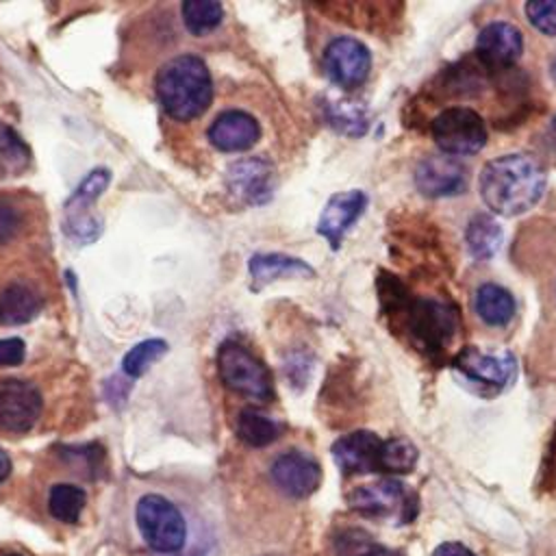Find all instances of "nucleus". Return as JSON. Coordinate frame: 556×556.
<instances>
[{
  "mask_svg": "<svg viewBox=\"0 0 556 556\" xmlns=\"http://www.w3.org/2000/svg\"><path fill=\"white\" fill-rule=\"evenodd\" d=\"M167 352V343L163 339H146L132 345L124 356V374L130 378L143 376L154 361H159Z\"/></svg>",
  "mask_w": 556,
  "mask_h": 556,
  "instance_id": "cd10ccee",
  "label": "nucleus"
},
{
  "mask_svg": "<svg viewBox=\"0 0 556 556\" xmlns=\"http://www.w3.org/2000/svg\"><path fill=\"white\" fill-rule=\"evenodd\" d=\"M369 545H374V539L367 532H363L361 528H345L337 536V554L339 556H358Z\"/></svg>",
  "mask_w": 556,
  "mask_h": 556,
  "instance_id": "7c9ffc66",
  "label": "nucleus"
},
{
  "mask_svg": "<svg viewBox=\"0 0 556 556\" xmlns=\"http://www.w3.org/2000/svg\"><path fill=\"white\" fill-rule=\"evenodd\" d=\"M454 365L458 371H463L469 380H476L480 384H489L495 389L506 387L517 369L515 356L510 352H482L476 345L463 348Z\"/></svg>",
  "mask_w": 556,
  "mask_h": 556,
  "instance_id": "f8f14e48",
  "label": "nucleus"
},
{
  "mask_svg": "<svg viewBox=\"0 0 556 556\" xmlns=\"http://www.w3.org/2000/svg\"><path fill=\"white\" fill-rule=\"evenodd\" d=\"M41 393L39 389L22 378L0 380V428L9 432L30 430L41 415Z\"/></svg>",
  "mask_w": 556,
  "mask_h": 556,
  "instance_id": "1a4fd4ad",
  "label": "nucleus"
},
{
  "mask_svg": "<svg viewBox=\"0 0 556 556\" xmlns=\"http://www.w3.org/2000/svg\"><path fill=\"white\" fill-rule=\"evenodd\" d=\"M217 371L230 391L248 400L269 402L274 395L269 369L252 352L235 341L222 343L217 352Z\"/></svg>",
  "mask_w": 556,
  "mask_h": 556,
  "instance_id": "20e7f679",
  "label": "nucleus"
},
{
  "mask_svg": "<svg viewBox=\"0 0 556 556\" xmlns=\"http://www.w3.org/2000/svg\"><path fill=\"white\" fill-rule=\"evenodd\" d=\"M250 276L256 282L254 287L258 289L261 285L274 282L278 278H293V276H315V269L306 265L300 258L287 256V254H254L248 263Z\"/></svg>",
  "mask_w": 556,
  "mask_h": 556,
  "instance_id": "6ab92c4d",
  "label": "nucleus"
},
{
  "mask_svg": "<svg viewBox=\"0 0 556 556\" xmlns=\"http://www.w3.org/2000/svg\"><path fill=\"white\" fill-rule=\"evenodd\" d=\"M328 119L345 135H363L367 130V115L354 102H332L328 106Z\"/></svg>",
  "mask_w": 556,
  "mask_h": 556,
  "instance_id": "c85d7f7f",
  "label": "nucleus"
},
{
  "mask_svg": "<svg viewBox=\"0 0 556 556\" xmlns=\"http://www.w3.org/2000/svg\"><path fill=\"white\" fill-rule=\"evenodd\" d=\"M502 239H504V230L491 215L482 213L469 219L465 230V243L471 258L489 261L500 250Z\"/></svg>",
  "mask_w": 556,
  "mask_h": 556,
  "instance_id": "4be33fe9",
  "label": "nucleus"
},
{
  "mask_svg": "<svg viewBox=\"0 0 556 556\" xmlns=\"http://www.w3.org/2000/svg\"><path fill=\"white\" fill-rule=\"evenodd\" d=\"M473 308L484 324L506 326L515 315V298L508 289L495 282H484L476 289Z\"/></svg>",
  "mask_w": 556,
  "mask_h": 556,
  "instance_id": "412c9836",
  "label": "nucleus"
},
{
  "mask_svg": "<svg viewBox=\"0 0 556 556\" xmlns=\"http://www.w3.org/2000/svg\"><path fill=\"white\" fill-rule=\"evenodd\" d=\"M358 556H404L402 552H397V549H391V547H384V545H378V543H374V545H369L363 554H358Z\"/></svg>",
  "mask_w": 556,
  "mask_h": 556,
  "instance_id": "f704fd0d",
  "label": "nucleus"
},
{
  "mask_svg": "<svg viewBox=\"0 0 556 556\" xmlns=\"http://www.w3.org/2000/svg\"><path fill=\"white\" fill-rule=\"evenodd\" d=\"M109 180H111L109 169L98 167V169L87 174V178L76 187L72 198L65 202L63 226H65V232L72 239L89 243V241H93L100 235L102 224L91 213V204L102 195V191L106 189Z\"/></svg>",
  "mask_w": 556,
  "mask_h": 556,
  "instance_id": "0eeeda50",
  "label": "nucleus"
},
{
  "mask_svg": "<svg viewBox=\"0 0 556 556\" xmlns=\"http://www.w3.org/2000/svg\"><path fill=\"white\" fill-rule=\"evenodd\" d=\"M549 70H552V78L556 80V56L552 59V65H549Z\"/></svg>",
  "mask_w": 556,
  "mask_h": 556,
  "instance_id": "e433bc0d",
  "label": "nucleus"
},
{
  "mask_svg": "<svg viewBox=\"0 0 556 556\" xmlns=\"http://www.w3.org/2000/svg\"><path fill=\"white\" fill-rule=\"evenodd\" d=\"M326 76L343 87L354 89L365 83L371 70V54L365 43L354 37H337L324 50Z\"/></svg>",
  "mask_w": 556,
  "mask_h": 556,
  "instance_id": "6e6552de",
  "label": "nucleus"
},
{
  "mask_svg": "<svg viewBox=\"0 0 556 556\" xmlns=\"http://www.w3.org/2000/svg\"><path fill=\"white\" fill-rule=\"evenodd\" d=\"M530 24L547 37H556V0H532L526 4Z\"/></svg>",
  "mask_w": 556,
  "mask_h": 556,
  "instance_id": "c756f323",
  "label": "nucleus"
},
{
  "mask_svg": "<svg viewBox=\"0 0 556 556\" xmlns=\"http://www.w3.org/2000/svg\"><path fill=\"white\" fill-rule=\"evenodd\" d=\"M26 348L24 341L17 337L0 339V367H15L24 361Z\"/></svg>",
  "mask_w": 556,
  "mask_h": 556,
  "instance_id": "473e14b6",
  "label": "nucleus"
},
{
  "mask_svg": "<svg viewBox=\"0 0 556 556\" xmlns=\"http://www.w3.org/2000/svg\"><path fill=\"white\" fill-rule=\"evenodd\" d=\"M206 135L208 141L222 152H243L258 141L261 126L250 113L228 109L213 119Z\"/></svg>",
  "mask_w": 556,
  "mask_h": 556,
  "instance_id": "4468645a",
  "label": "nucleus"
},
{
  "mask_svg": "<svg viewBox=\"0 0 556 556\" xmlns=\"http://www.w3.org/2000/svg\"><path fill=\"white\" fill-rule=\"evenodd\" d=\"M382 439L369 430H354L343 434L332 445L334 463L343 473H371L380 471Z\"/></svg>",
  "mask_w": 556,
  "mask_h": 556,
  "instance_id": "ddd939ff",
  "label": "nucleus"
},
{
  "mask_svg": "<svg viewBox=\"0 0 556 556\" xmlns=\"http://www.w3.org/2000/svg\"><path fill=\"white\" fill-rule=\"evenodd\" d=\"M282 426L256 408H243L237 417V437L250 447H265L274 443Z\"/></svg>",
  "mask_w": 556,
  "mask_h": 556,
  "instance_id": "5701e85b",
  "label": "nucleus"
},
{
  "mask_svg": "<svg viewBox=\"0 0 556 556\" xmlns=\"http://www.w3.org/2000/svg\"><path fill=\"white\" fill-rule=\"evenodd\" d=\"M367 206V195L358 189H352V191H341V193H334L321 215H319V222H317V232L321 237L328 239V243L337 250L343 235L348 232V228L363 215Z\"/></svg>",
  "mask_w": 556,
  "mask_h": 556,
  "instance_id": "dca6fc26",
  "label": "nucleus"
},
{
  "mask_svg": "<svg viewBox=\"0 0 556 556\" xmlns=\"http://www.w3.org/2000/svg\"><path fill=\"white\" fill-rule=\"evenodd\" d=\"M0 556H26L22 552H0Z\"/></svg>",
  "mask_w": 556,
  "mask_h": 556,
  "instance_id": "4c0bfd02",
  "label": "nucleus"
},
{
  "mask_svg": "<svg viewBox=\"0 0 556 556\" xmlns=\"http://www.w3.org/2000/svg\"><path fill=\"white\" fill-rule=\"evenodd\" d=\"M30 161L28 146L4 122H0V178L20 176Z\"/></svg>",
  "mask_w": 556,
  "mask_h": 556,
  "instance_id": "393cba45",
  "label": "nucleus"
},
{
  "mask_svg": "<svg viewBox=\"0 0 556 556\" xmlns=\"http://www.w3.org/2000/svg\"><path fill=\"white\" fill-rule=\"evenodd\" d=\"M415 185L428 198L454 195L465 189V169L447 154L426 156L415 169Z\"/></svg>",
  "mask_w": 556,
  "mask_h": 556,
  "instance_id": "f3484780",
  "label": "nucleus"
},
{
  "mask_svg": "<svg viewBox=\"0 0 556 556\" xmlns=\"http://www.w3.org/2000/svg\"><path fill=\"white\" fill-rule=\"evenodd\" d=\"M478 185L486 208L502 217H515L541 200L545 172L528 154H504L484 163Z\"/></svg>",
  "mask_w": 556,
  "mask_h": 556,
  "instance_id": "f03ea898",
  "label": "nucleus"
},
{
  "mask_svg": "<svg viewBox=\"0 0 556 556\" xmlns=\"http://www.w3.org/2000/svg\"><path fill=\"white\" fill-rule=\"evenodd\" d=\"M154 87L163 111L178 122L202 115L213 100L211 72L195 54H178L165 61L156 72Z\"/></svg>",
  "mask_w": 556,
  "mask_h": 556,
  "instance_id": "7ed1b4c3",
  "label": "nucleus"
},
{
  "mask_svg": "<svg viewBox=\"0 0 556 556\" xmlns=\"http://www.w3.org/2000/svg\"><path fill=\"white\" fill-rule=\"evenodd\" d=\"M432 556H476L467 545L458 543V541H447L434 547Z\"/></svg>",
  "mask_w": 556,
  "mask_h": 556,
  "instance_id": "72a5a7b5",
  "label": "nucleus"
},
{
  "mask_svg": "<svg viewBox=\"0 0 556 556\" xmlns=\"http://www.w3.org/2000/svg\"><path fill=\"white\" fill-rule=\"evenodd\" d=\"M454 311L445 304L421 300L410 311V330L428 348H439L454 330Z\"/></svg>",
  "mask_w": 556,
  "mask_h": 556,
  "instance_id": "a211bd4d",
  "label": "nucleus"
},
{
  "mask_svg": "<svg viewBox=\"0 0 556 556\" xmlns=\"http://www.w3.org/2000/svg\"><path fill=\"white\" fill-rule=\"evenodd\" d=\"M417 465V447L406 439H384L380 473H408Z\"/></svg>",
  "mask_w": 556,
  "mask_h": 556,
  "instance_id": "bb28decb",
  "label": "nucleus"
},
{
  "mask_svg": "<svg viewBox=\"0 0 556 556\" xmlns=\"http://www.w3.org/2000/svg\"><path fill=\"white\" fill-rule=\"evenodd\" d=\"M552 130L556 132V117H554V122H552Z\"/></svg>",
  "mask_w": 556,
  "mask_h": 556,
  "instance_id": "58836bf2",
  "label": "nucleus"
},
{
  "mask_svg": "<svg viewBox=\"0 0 556 556\" xmlns=\"http://www.w3.org/2000/svg\"><path fill=\"white\" fill-rule=\"evenodd\" d=\"M41 311L39 295L20 282H13L0 293V324L20 326L33 321Z\"/></svg>",
  "mask_w": 556,
  "mask_h": 556,
  "instance_id": "aec40b11",
  "label": "nucleus"
},
{
  "mask_svg": "<svg viewBox=\"0 0 556 556\" xmlns=\"http://www.w3.org/2000/svg\"><path fill=\"white\" fill-rule=\"evenodd\" d=\"M182 22L191 35H206L219 26L224 17V7L215 0H187L180 7Z\"/></svg>",
  "mask_w": 556,
  "mask_h": 556,
  "instance_id": "a878e982",
  "label": "nucleus"
},
{
  "mask_svg": "<svg viewBox=\"0 0 556 556\" xmlns=\"http://www.w3.org/2000/svg\"><path fill=\"white\" fill-rule=\"evenodd\" d=\"M271 482L289 497L302 500L317 491L321 482V467L319 463L302 452V450H289L274 458L269 467Z\"/></svg>",
  "mask_w": 556,
  "mask_h": 556,
  "instance_id": "9d476101",
  "label": "nucleus"
},
{
  "mask_svg": "<svg viewBox=\"0 0 556 556\" xmlns=\"http://www.w3.org/2000/svg\"><path fill=\"white\" fill-rule=\"evenodd\" d=\"M22 228V215L15 206L0 202V243H9Z\"/></svg>",
  "mask_w": 556,
  "mask_h": 556,
  "instance_id": "2f4dec72",
  "label": "nucleus"
},
{
  "mask_svg": "<svg viewBox=\"0 0 556 556\" xmlns=\"http://www.w3.org/2000/svg\"><path fill=\"white\" fill-rule=\"evenodd\" d=\"M523 52V37L517 26L508 22L486 24L476 41V54L489 67H506Z\"/></svg>",
  "mask_w": 556,
  "mask_h": 556,
  "instance_id": "2eb2a0df",
  "label": "nucleus"
},
{
  "mask_svg": "<svg viewBox=\"0 0 556 556\" xmlns=\"http://www.w3.org/2000/svg\"><path fill=\"white\" fill-rule=\"evenodd\" d=\"M432 137L447 156H469L484 148V119L467 106H450L432 119Z\"/></svg>",
  "mask_w": 556,
  "mask_h": 556,
  "instance_id": "423d86ee",
  "label": "nucleus"
},
{
  "mask_svg": "<svg viewBox=\"0 0 556 556\" xmlns=\"http://www.w3.org/2000/svg\"><path fill=\"white\" fill-rule=\"evenodd\" d=\"M9 473H11V458H9V454L0 447V482H4V480L9 478Z\"/></svg>",
  "mask_w": 556,
  "mask_h": 556,
  "instance_id": "c9c22d12",
  "label": "nucleus"
},
{
  "mask_svg": "<svg viewBox=\"0 0 556 556\" xmlns=\"http://www.w3.org/2000/svg\"><path fill=\"white\" fill-rule=\"evenodd\" d=\"M348 504L365 517L393 519L395 523L413 521L419 510L417 495L406 484L391 478L356 486L350 491Z\"/></svg>",
  "mask_w": 556,
  "mask_h": 556,
  "instance_id": "39448f33",
  "label": "nucleus"
},
{
  "mask_svg": "<svg viewBox=\"0 0 556 556\" xmlns=\"http://www.w3.org/2000/svg\"><path fill=\"white\" fill-rule=\"evenodd\" d=\"M126 532L128 545L152 554H202L208 545L191 513L161 491H146L132 502Z\"/></svg>",
  "mask_w": 556,
  "mask_h": 556,
  "instance_id": "f257e3e1",
  "label": "nucleus"
},
{
  "mask_svg": "<svg viewBox=\"0 0 556 556\" xmlns=\"http://www.w3.org/2000/svg\"><path fill=\"white\" fill-rule=\"evenodd\" d=\"M226 187L245 204H265L274 193L276 172L265 159H239L226 169Z\"/></svg>",
  "mask_w": 556,
  "mask_h": 556,
  "instance_id": "9b49d317",
  "label": "nucleus"
},
{
  "mask_svg": "<svg viewBox=\"0 0 556 556\" xmlns=\"http://www.w3.org/2000/svg\"><path fill=\"white\" fill-rule=\"evenodd\" d=\"M85 504H87L85 491L72 482H59L48 493V510L56 521H63V523H76Z\"/></svg>",
  "mask_w": 556,
  "mask_h": 556,
  "instance_id": "b1692460",
  "label": "nucleus"
}]
</instances>
